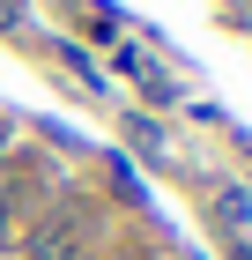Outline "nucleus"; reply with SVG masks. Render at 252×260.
Wrapping results in <instances>:
<instances>
[{"instance_id": "nucleus-1", "label": "nucleus", "mask_w": 252, "mask_h": 260, "mask_svg": "<svg viewBox=\"0 0 252 260\" xmlns=\"http://www.w3.org/2000/svg\"><path fill=\"white\" fill-rule=\"evenodd\" d=\"M30 260H82V223L75 216H52L38 238H30Z\"/></svg>"}]
</instances>
